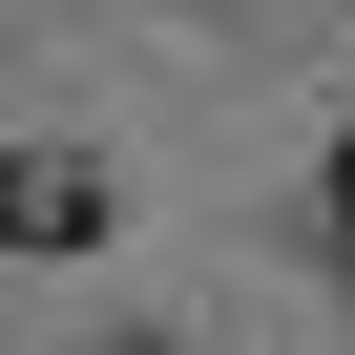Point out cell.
Instances as JSON below:
<instances>
[{
  "label": "cell",
  "mask_w": 355,
  "mask_h": 355,
  "mask_svg": "<svg viewBox=\"0 0 355 355\" xmlns=\"http://www.w3.org/2000/svg\"><path fill=\"white\" fill-rule=\"evenodd\" d=\"M105 230V167L84 146H21V167H0V251H84Z\"/></svg>",
  "instance_id": "6da1fadb"
},
{
  "label": "cell",
  "mask_w": 355,
  "mask_h": 355,
  "mask_svg": "<svg viewBox=\"0 0 355 355\" xmlns=\"http://www.w3.org/2000/svg\"><path fill=\"white\" fill-rule=\"evenodd\" d=\"M334 230H355V146H334Z\"/></svg>",
  "instance_id": "7a4b0ae2"
}]
</instances>
